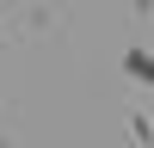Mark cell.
Listing matches in <instances>:
<instances>
[{"label": "cell", "mask_w": 154, "mask_h": 148, "mask_svg": "<svg viewBox=\"0 0 154 148\" xmlns=\"http://www.w3.org/2000/svg\"><path fill=\"white\" fill-rule=\"evenodd\" d=\"M123 68H130L136 80H154V56H142V49H130V56H123Z\"/></svg>", "instance_id": "cell-1"}]
</instances>
